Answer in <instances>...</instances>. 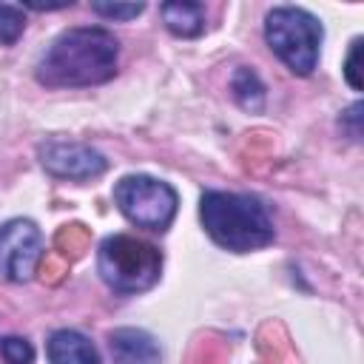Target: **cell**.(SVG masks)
<instances>
[{"label":"cell","mask_w":364,"mask_h":364,"mask_svg":"<svg viewBox=\"0 0 364 364\" xmlns=\"http://www.w3.org/2000/svg\"><path fill=\"white\" fill-rule=\"evenodd\" d=\"M48 364H102L97 347L77 330H54L46 341Z\"/></svg>","instance_id":"cell-9"},{"label":"cell","mask_w":364,"mask_h":364,"mask_svg":"<svg viewBox=\"0 0 364 364\" xmlns=\"http://www.w3.org/2000/svg\"><path fill=\"white\" fill-rule=\"evenodd\" d=\"M199 219L205 233L230 253L262 250L276 239L267 208L250 193L205 191L199 199Z\"/></svg>","instance_id":"cell-2"},{"label":"cell","mask_w":364,"mask_h":364,"mask_svg":"<svg viewBox=\"0 0 364 364\" xmlns=\"http://www.w3.org/2000/svg\"><path fill=\"white\" fill-rule=\"evenodd\" d=\"M26 31V11L23 6L0 3V46H14Z\"/></svg>","instance_id":"cell-12"},{"label":"cell","mask_w":364,"mask_h":364,"mask_svg":"<svg viewBox=\"0 0 364 364\" xmlns=\"http://www.w3.org/2000/svg\"><path fill=\"white\" fill-rule=\"evenodd\" d=\"M91 11L105 20H134L145 11V3H91Z\"/></svg>","instance_id":"cell-14"},{"label":"cell","mask_w":364,"mask_h":364,"mask_svg":"<svg viewBox=\"0 0 364 364\" xmlns=\"http://www.w3.org/2000/svg\"><path fill=\"white\" fill-rule=\"evenodd\" d=\"M108 350L114 364H159L162 358L156 338L139 327H117L108 336Z\"/></svg>","instance_id":"cell-8"},{"label":"cell","mask_w":364,"mask_h":364,"mask_svg":"<svg viewBox=\"0 0 364 364\" xmlns=\"http://www.w3.org/2000/svg\"><path fill=\"white\" fill-rule=\"evenodd\" d=\"M230 91H233V100L239 102V108H245L250 114H256V111L264 108V100H267L264 82L259 80V74L253 68L239 65L233 71V77H230Z\"/></svg>","instance_id":"cell-11"},{"label":"cell","mask_w":364,"mask_h":364,"mask_svg":"<svg viewBox=\"0 0 364 364\" xmlns=\"http://www.w3.org/2000/svg\"><path fill=\"white\" fill-rule=\"evenodd\" d=\"M114 205L131 225L165 233L176 216L179 196L165 179L148 173H128L114 185Z\"/></svg>","instance_id":"cell-5"},{"label":"cell","mask_w":364,"mask_h":364,"mask_svg":"<svg viewBox=\"0 0 364 364\" xmlns=\"http://www.w3.org/2000/svg\"><path fill=\"white\" fill-rule=\"evenodd\" d=\"M43 230L31 219H9L0 225V279L23 284L37 273L43 259Z\"/></svg>","instance_id":"cell-6"},{"label":"cell","mask_w":364,"mask_h":364,"mask_svg":"<svg viewBox=\"0 0 364 364\" xmlns=\"http://www.w3.org/2000/svg\"><path fill=\"white\" fill-rule=\"evenodd\" d=\"M338 125L350 134V139H361V102H353L344 114H341V119H338Z\"/></svg>","instance_id":"cell-16"},{"label":"cell","mask_w":364,"mask_h":364,"mask_svg":"<svg viewBox=\"0 0 364 364\" xmlns=\"http://www.w3.org/2000/svg\"><path fill=\"white\" fill-rule=\"evenodd\" d=\"M0 355L6 364H34V347L20 336L0 338Z\"/></svg>","instance_id":"cell-13"},{"label":"cell","mask_w":364,"mask_h":364,"mask_svg":"<svg viewBox=\"0 0 364 364\" xmlns=\"http://www.w3.org/2000/svg\"><path fill=\"white\" fill-rule=\"evenodd\" d=\"M37 159L54 179H71V182H88L105 173L108 159L77 139H46L37 145Z\"/></svg>","instance_id":"cell-7"},{"label":"cell","mask_w":364,"mask_h":364,"mask_svg":"<svg viewBox=\"0 0 364 364\" xmlns=\"http://www.w3.org/2000/svg\"><path fill=\"white\" fill-rule=\"evenodd\" d=\"M159 14L165 20V28L173 37L193 40L205 31V6L202 3H188V0H171L159 6Z\"/></svg>","instance_id":"cell-10"},{"label":"cell","mask_w":364,"mask_h":364,"mask_svg":"<svg viewBox=\"0 0 364 364\" xmlns=\"http://www.w3.org/2000/svg\"><path fill=\"white\" fill-rule=\"evenodd\" d=\"M358 57H361V37H355L350 43V54L344 63V80L350 82L353 91H361V80H358Z\"/></svg>","instance_id":"cell-15"},{"label":"cell","mask_w":364,"mask_h":364,"mask_svg":"<svg viewBox=\"0 0 364 364\" xmlns=\"http://www.w3.org/2000/svg\"><path fill=\"white\" fill-rule=\"evenodd\" d=\"M97 273L108 290L119 296H136L151 290L162 276V253L128 233H114L100 242Z\"/></svg>","instance_id":"cell-4"},{"label":"cell","mask_w":364,"mask_h":364,"mask_svg":"<svg viewBox=\"0 0 364 364\" xmlns=\"http://www.w3.org/2000/svg\"><path fill=\"white\" fill-rule=\"evenodd\" d=\"M119 43L102 26L65 28L51 40L34 65V77L46 88H91L117 74Z\"/></svg>","instance_id":"cell-1"},{"label":"cell","mask_w":364,"mask_h":364,"mask_svg":"<svg viewBox=\"0 0 364 364\" xmlns=\"http://www.w3.org/2000/svg\"><path fill=\"white\" fill-rule=\"evenodd\" d=\"M324 26L301 6H273L264 14V43L296 77H310L318 65Z\"/></svg>","instance_id":"cell-3"}]
</instances>
